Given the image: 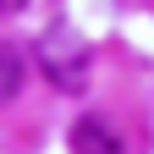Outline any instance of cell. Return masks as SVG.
Returning <instances> with one entry per match:
<instances>
[{
  "instance_id": "cell-1",
  "label": "cell",
  "mask_w": 154,
  "mask_h": 154,
  "mask_svg": "<svg viewBox=\"0 0 154 154\" xmlns=\"http://www.w3.org/2000/svg\"><path fill=\"white\" fill-rule=\"evenodd\" d=\"M33 55H38V72H44L61 94H83V88H88V44H83L77 28L50 22Z\"/></svg>"
},
{
  "instance_id": "cell-2",
  "label": "cell",
  "mask_w": 154,
  "mask_h": 154,
  "mask_svg": "<svg viewBox=\"0 0 154 154\" xmlns=\"http://www.w3.org/2000/svg\"><path fill=\"white\" fill-rule=\"evenodd\" d=\"M72 149L77 154H121V132H116L105 116H83L72 127Z\"/></svg>"
},
{
  "instance_id": "cell-3",
  "label": "cell",
  "mask_w": 154,
  "mask_h": 154,
  "mask_svg": "<svg viewBox=\"0 0 154 154\" xmlns=\"http://www.w3.org/2000/svg\"><path fill=\"white\" fill-rule=\"evenodd\" d=\"M22 77H28V50L0 44V105H11L22 94Z\"/></svg>"
},
{
  "instance_id": "cell-4",
  "label": "cell",
  "mask_w": 154,
  "mask_h": 154,
  "mask_svg": "<svg viewBox=\"0 0 154 154\" xmlns=\"http://www.w3.org/2000/svg\"><path fill=\"white\" fill-rule=\"evenodd\" d=\"M11 6H22V0H0V11H11Z\"/></svg>"
}]
</instances>
